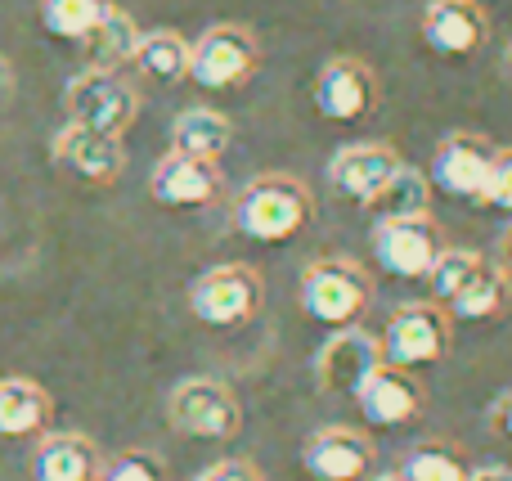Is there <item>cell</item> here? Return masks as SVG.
<instances>
[{"instance_id":"cell-1","label":"cell","mask_w":512,"mask_h":481,"mask_svg":"<svg viewBox=\"0 0 512 481\" xmlns=\"http://www.w3.org/2000/svg\"><path fill=\"white\" fill-rule=\"evenodd\" d=\"M230 221L252 243H288L315 221V194L306 189V180L288 171H265L234 194Z\"/></svg>"},{"instance_id":"cell-2","label":"cell","mask_w":512,"mask_h":481,"mask_svg":"<svg viewBox=\"0 0 512 481\" xmlns=\"http://www.w3.org/2000/svg\"><path fill=\"white\" fill-rule=\"evenodd\" d=\"M301 315L324 329H351L373 306V275L351 257H315L297 284Z\"/></svg>"},{"instance_id":"cell-3","label":"cell","mask_w":512,"mask_h":481,"mask_svg":"<svg viewBox=\"0 0 512 481\" xmlns=\"http://www.w3.org/2000/svg\"><path fill=\"white\" fill-rule=\"evenodd\" d=\"M63 113H68V122L86 126V131L117 135V140H122L135 126V117H140V90H135V81H126L122 72L86 68L63 90Z\"/></svg>"},{"instance_id":"cell-4","label":"cell","mask_w":512,"mask_h":481,"mask_svg":"<svg viewBox=\"0 0 512 481\" xmlns=\"http://www.w3.org/2000/svg\"><path fill=\"white\" fill-rule=\"evenodd\" d=\"M378 338H382L387 365H396V369L436 365V360H445L454 347V320L432 297H418V302H405L387 315V329H382Z\"/></svg>"},{"instance_id":"cell-5","label":"cell","mask_w":512,"mask_h":481,"mask_svg":"<svg viewBox=\"0 0 512 481\" xmlns=\"http://www.w3.org/2000/svg\"><path fill=\"white\" fill-rule=\"evenodd\" d=\"M189 311L207 329H243L261 311V275L243 261L212 266L189 284Z\"/></svg>"},{"instance_id":"cell-6","label":"cell","mask_w":512,"mask_h":481,"mask_svg":"<svg viewBox=\"0 0 512 481\" xmlns=\"http://www.w3.org/2000/svg\"><path fill=\"white\" fill-rule=\"evenodd\" d=\"M167 419L176 432L198 441H230L243 428V405L221 378H185L167 396Z\"/></svg>"},{"instance_id":"cell-7","label":"cell","mask_w":512,"mask_h":481,"mask_svg":"<svg viewBox=\"0 0 512 481\" xmlns=\"http://www.w3.org/2000/svg\"><path fill=\"white\" fill-rule=\"evenodd\" d=\"M261 68V41L243 23H212L189 50V81L203 90H234Z\"/></svg>"},{"instance_id":"cell-8","label":"cell","mask_w":512,"mask_h":481,"mask_svg":"<svg viewBox=\"0 0 512 481\" xmlns=\"http://www.w3.org/2000/svg\"><path fill=\"white\" fill-rule=\"evenodd\" d=\"M387 365L382 356V338L364 324L351 329H333L328 342L315 351V387L324 396H360V387L369 383L378 369Z\"/></svg>"},{"instance_id":"cell-9","label":"cell","mask_w":512,"mask_h":481,"mask_svg":"<svg viewBox=\"0 0 512 481\" xmlns=\"http://www.w3.org/2000/svg\"><path fill=\"white\" fill-rule=\"evenodd\" d=\"M499 144L490 135L477 131H450L432 153V185L445 189L450 198H463V203H481L490 185V171H495Z\"/></svg>"},{"instance_id":"cell-10","label":"cell","mask_w":512,"mask_h":481,"mask_svg":"<svg viewBox=\"0 0 512 481\" xmlns=\"http://www.w3.org/2000/svg\"><path fill=\"white\" fill-rule=\"evenodd\" d=\"M378 99H382L378 72L360 54H333L315 72V108L328 122H360V117H369L378 108Z\"/></svg>"},{"instance_id":"cell-11","label":"cell","mask_w":512,"mask_h":481,"mask_svg":"<svg viewBox=\"0 0 512 481\" xmlns=\"http://www.w3.org/2000/svg\"><path fill=\"white\" fill-rule=\"evenodd\" d=\"M405 167L396 144L387 140H355L328 158V185L346 198V203H360L364 212L373 207V198L391 185V176Z\"/></svg>"},{"instance_id":"cell-12","label":"cell","mask_w":512,"mask_h":481,"mask_svg":"<svg viewBox=\"0 0 512 481\" xmlns=\"http://www.w3.org/2000/svg\"><path fill=\"white\" fill-rule=\"evenodd\" d=\"M373 261L396 279H427L436 257L445 252V239L432 216L414 221H373Z\"/></svg>"},{"instance_id":"cell-13","label":"cell","mask_w":512,"mask_h":481,"mask_svg":"<svg viewBox=\"0 0 512 481\" xmlns=\"http://www.w3.org/2000/svg\"><path fill=\"white\" fill-rule=\"evenodd\" d=\"M378 446L364 428H346V423H328L315 428L301 446V468L315 481H369Z\"/></svg>"},{"instance_id":"cell-14","label":"cell","mask_w":512,"mask_h":481,"mask_svg":"<svg viewBox=\"0 0 512 481\" xmlns=\"http://www.w3.org/2000/svg\"><path fill=\"white\" fill-rule=\"evenodd\" d=\"M418 32L441 59H472L490 41V14L481 0H427Z\"/></svg>"},{"instance_id":"cell-15","label":"cell","mask_w":512,"mask_h":481,"mask_svg":"<svg viewBox=\"0 0 512 481\" xmlns=\"http://www.w3.org/2000/svg\"><path fill=\"white\" fill-rule=\"evenodd\" d=\"M355 405H360V414H364L369 428H405V423L423 419L427 392H423V383H418L414 369L382 365L378 374L360 387Z\"/></svg>"},{"instance_id":"cell-16","label":"cell","mask_w":512,"mask_h":481,"mask_svg":"<svg viewBox=\"0 0 512 481\" xmlns=\"http://www.w3.org/2000/svg\"><path fill=\"white\" fill-rule=\"evenodd\" d=\"M54 162L68 167L72 176L90 180V185H113L122 180L126 171V149L117 135H99V131H86L77 122H63L54 131V144H50Z\"/></svg>"},{"instance_id":"cell-17","label":"cell","mask_w":512,"mask_h":481,"mask_svg":"<svg viewBox=\"0 0 512 481\" xmlns=\"http://www.w3.org/2000/svg\"><path fill=\"white\" fill-rule=\"evenodd\" d=\"M225 189L221 180V167L216 162H198V158H185V153H167V158L153 167L149 176V194L153 203L162 207H207L216 203Z\"/></svg>"},{"instance_id":"cell-18","label":"cell","mask_w":512,"mask_h":481,"mask_svg":"<svg viewBox=\"0 0 512 481\" xmlns=\"http://www.w3.org/2000/svg\"><path fill=\"white\" fill-rule=\"evenodd\" d=\"M104 464L86 432H45L32 450V481H104Z\"/></svg>"},{"instance_id":"cell-19","label":"cell","mask_w":512,"mask_h":481,"mask_svg":"<svg viewBox=\"0 0 512 481\" xmlns=\"http://www.w3.org/2000/svg\"><path fill=\"white\" fill-rule=\"evenodd\" d=\"M54 419V396L32 378H0V437L41 441Z\"/></svg>"},{"instance_id":"cell-20","label":"cell","mask_w":512,"mask_h":481,"mask_svg":"<svg viewBox=\"0 0 512 481\" xmlns=\"http://www.w3.org/2000/svg\"><path fill=\"white\" fill-rule=\"evenodd\" d=\"M234 144V122L221 108H185L171 122V153H185L198 162H221V153Z\"/></svg>"},{"instance_id":"cell-21","label":"cell","mask_w":512,"mask_h":481,"mask_svg":"<svg viewBox=\"0 0 512 481\" xmlns=\"http://www.w3.org/2000/svg\"><path fill=\"white\" fill-rule=\"evenodd\" d=\"M140 27H135V18L126 14V9L113 5V14L104 18V23L95 27V32L86 36V68H99V72H117L122 63H135V50H140Z\"/></svg>"},{"instance_id":"cell-22","label":"cell","mask_w":512,"mask_h":481,"mask_svg":"<svg viewBox=\"0 0 512 481\" xmlns=\"http://www.w3.org/2000/svg\"><path fill=\"white\" fill-rule=\"evenodd\" d=\"M189 50H194V41H185L180 32H171V27H153V32L140 36L135 68H140L149 81H167V86H176V81L189 77Z\"/></svg>"},{"instance_id":"cell-23","label":"cell","mask_w":512,"mask_h":481,"mask_svg":"<svg viewBox=\"0 0 512 481\" xmlns=\"http://www.w3.org/2000/svg\"><path fill=\"white\" fill-rule=\"evenodd\" d=\"M373 221H414V216H432V180L418 167H400L391 185L373 198Z\"/></svg>"},{"instance_id":"cell-24","label":"cell","mask_w":512,"mask_h":481,"mask_svg":"<svg viewBox=\"0 0 512 481\" xmlns=\"http://www.w3.org/2000/svg\"><path fill=\"white\" fill-rule=\"evenodd\" d=\"M400 477L405 481H468L472 477V464L454 441H418L409 446L405 464H400Z\"/></svg>"},{"instance_id":"cell-25","label":"cell","mask_w":512,"mask_h":481,"mask_svg":"<svg viewBox=\"0 0 512 481\" xmlns=\"http://www.w3.org/2000/svg\"><path fill=\"white\" fill-rule=\"evenodd\" d=\"M508 284H512V275L499 270V261H490L454 302H445V315L450 320H495L508 306Z\"/></svg>"},{"instance_id":"cell-26","label":"cell","mask_w":512,"mask_h":481,"mask_svg":"<svg viewBox=\"0 0 512 481\" xmlns=\"http://www.w3.org/2000/svg\"><path fill=\"white\" fill-rule=\"evenodd\" d=\"M108 14L113 0H41V23L59 41H86Z\"/></svg>"},{"instance_id":"cell-27","label":"cell","mask_w":512,"mask_h":481,"mask_svg":"<svg viewBox=\"0 0 512 481\" xmlns=\"http://www.w3.org/2000/svg\"><path fill=\"white\" fill-rule=\"evenodd\" d=\"M486 266H490V261L481 257V252H472V248H445L441 257H436V266L427 270V288H432V302H436V306L454 302V297H459L463 288H468Z\"/></svg>"},{"instance_id":"cell-28","label":"cell","mask_w":512,"mask_h":481,"mask_svg":"<svg viewBox=\"0 0 512 481\" xmlns=\"http://www.w3.org/2000/svg\"><path fill=\"white\" fill-rule=\"evenodd\" d=\"M104 481H167V464L153 450H122L104 464Z\"/></svg>"},{"instance_id":"cell-29","label":"cell","mask_w":512,"mask_h":481,"mask_svg":"<svg viewBox=\"0 0 512 481\" xmlns=\"http://www.w3.org/2000/svg\"><path fill=\"white\" fill-rule=\"evenodd\" d=\"M486 207H495V212H508L512 216V144H504L495 158V171H490V185H486V198H481Z\"/></svg>"},{"instance_id":"cell-30","label":"cell","mask_w":512,"mask_h":481,"mask_svg":"<svg viewBox=\"0 0 512 481\" xmlns=\"http://www.w3.org/2000/svg\"><path fill=\"white\" fill-rule=\"evenodd\" d=\"M194 481H265V473L252 459H216V464H207Z\"/></svg>"},{"instance_id":"cell-31","label":"cell","mask_w":512,"mask_h":481,"mask_svg":"<svg viewBox=\"0 0 512 481\" xmlns=\"http://www.w3.org/2000/svg\"><path fill=\"white\" fill-rule=\"evenodd\" d=\"M486 428H490V437H499V441H508V446H512V387H508V392H499L495 401H490Z\"/></svg>"},{"instance_id":"cell-32","label":"cell","mask_w":512,"mask_h":481,"mask_svg":"<svg viewBox=\"0 0 512 481\" xmlns=\"http://www.w3.org/2000/svg\"><path fill=\"white\" fill-rule=\"evenodd\" d=\"M495 252H499V270H504V275H512V221L504 225V234H499Z\"/></svg>"},{"instance_id":"cell-33","label":"cell","mask_w":512,"mask_h":481,"mask_svg":"<svg viewBox=\"0 0 512 481\" xmlns=\"http://www.w3.org/2000/svg\"><path fill=\"white\" fill-rule=\"evenodd\" d=\"M468 481H512V468L508 464H486V468H472Z\"/></svg>"},{"instance_id":"cell-34","label":"cell","mask_w":512,"mask_h":481,"mask_svg":"<svg viewBox=\"0 0 512 481\" xmlns=\"http://www.w3.org/2000/svg\"><path fill=\"white\" fill-rule=\"evenodd\" d=\"M9 95H14V68H9V59L0 54V104H5Z\"/></svg>"},{"instance_id":"cell-35","label":"cell","mask_w":512,"mask_h":481,"mask_svg":"<svg viewBox=\"0 0 512 481\" xmlns=\"http://www.w3.org/2000/svg\"><path fill=\"white\" fill-rule=\"evenodd\" d=\"M369 481H405L400 473H382V477H369Z\"/></svg>"},{"instance_id":"cell-36","label":"cell","mask_w":512,"mask_h":481,"mask_svg":"<svg viewBox=\"0 0 512 481\" xmlns=\"http://www.w3.org/2000/svg\"><path fill=\"white\" fill-rule=\"evenodd\" d=\"M504 72L512 77V45H508V54H504Z\"/></svg>"}]
</instances>
